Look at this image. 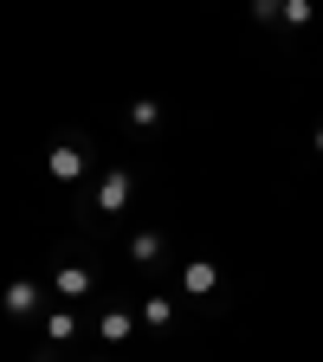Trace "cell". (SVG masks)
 <instances>
[{
    "instance_id": "1",
    "label": "cell",
    "mask_w": 323,
    "mask_h": 362,
    "mask_svg": "<svg viewBox=\"0 0 323 362\" xmlns=\"http://www.w3.org/2000/svg\"><path fill=\"white\" fill-rule=\"evenodd\" d=\"M0 310H7V317H33L39 310V285L33 279H13L7 291H0Z\"/></svg>"
},
{
    "instance_id": "2",
    "label": "cell",
    "mask_w": 323,
    "mask_h": 362,
    "mask_svg": "<svg viewBox=\"0 0 323 362\" xmlns=\"http://www.w3.org/2000/svg\"><path fill=\"white\" fill-rule=\"evenodd\" d=\"M45 175H52V181H78V175H84V149L59 143L52 156H45Z\"/></svg>"
},
{
    "instance_id": "3",
    "label": "cell",
    "mask_w": 323,
    "mask_h": 362,
    "mask_svg": "<svg viewBox=\"0 0 323 362\" xmlns=\"http://www.w3.org/2000/svg\"><path fill=\"white\" fill-rule=\"evenodd\" d=\"M123 201H129V175L117 168V175H104V188H98V207H104V214H117Z\"/></svg>"
},
{
    "instance_id": "4",
    "label": "cell",
    "mask_w": 323,
    "mask_h": 362,
    "mask_svg": "<svg viewBox=\"0 0 323 362\" xmlns=\"http://www.w3.org/2000/svg\"><path fill=\"white\" fill-rule=\"evenodd\" d=\"M52 285H59V298H84V291H90V272H84V265H59Z\"/></svg>"
},
{
    "instance_id": "5",
    "label": "cell",
    "mask_w": 323,
    "mask_h": 362,
    "mask_svg": "<svg viewBox=\"0 0 323 362\" xmlns=\"http://www.w3.org/2000/svg\"><path fill=\"white\" fill-rule=\"evenodd\" d=\"M98 330H104V343H123V337L136 330V317H129V310H104V324H98Z\"/></svg>"
},
{
    "instance_id": "6",
    "label": "cell",
    "mask_w": 323,
    "mask_h": 362,
    "mask_svg": "<svg viewBox=\"0 0 323 362\" xmlns=\"http://www.w3.org/2000/svg\"><path fill=\"white\" fill-rule=\"evenodd\" d=\"M45 337H52V343H71L78 337V317L71 310H52V317H45Z\"/></svg>"
},
{
    "instance_id": "7",
    "label": "cell",
    "mask_w": 323,
    "mask_h": 362,
    "mask_svg": "<svg viewBox=\"0 0 323 362\" xmlns=\"http://www.w3.org/2000/svg\"><path fill=\"white\" fill-rule=\"evenodd\" d=\"M181 285H188L194 298H201V291H213V265H207V259H194L188 272H181Z\"/></svg>"
},
{
    "instance_id": "8",
    "label": "cell",
    "mask_w": 323,
    "mask_h": 362,
    "mask_svg": "<svg viewBox=\"0 0 323 362\" xmlns=\"http://www.w3.org/2000/svg\"><path fill=\"white\" fill-rule=\"evenodd\" d=\"M155 252H162V240H155V233H136V240H129V259H136V265H149Z\"/></svg>"
},
{
    "instance_id": "9",
    "label": "cell",
    "mask_w": 323,
    "mask_h": 362,
    "mask_svg": "<svg viewBox=\"0 0 323 362\" xmlns=\"http://www.w3.org/2000/svg\"><path fill=\"white\" fill-rule=\"evenodd\" d=\"M168 317H175V304H168V298H149V304H143V324H155V330H162Z\"/></svg>"
},
{
    "instance_id": "10",
    "label": "cell",
    "mask_w": 323,
    "mask_h": 362,
    "mask_svg": "<svg viewBox=\"0 0 323 362\" xmlns=\"http://www.w3.org/2000/svg\"><path fill=\"white\" fill-rule=\"evenodd\" d=\"M285 20H291V26H304V20H310V0H285Z\"/></svg>"
},
{
    "instance_id": "11",
    "label": "cell",
    "mask_w": 323,
    "mask_h": 362,
    "mask_svg": "<svg viewBox=\"0 0 323 362\" xmlns=\"http://www.w3.org/2000/svg\"><path fill=\"white\" fill-rule=\"evenodd\" d=\"M317 149H323V129H317Z\"/></svg>"
}]
</instances>
